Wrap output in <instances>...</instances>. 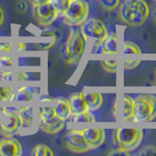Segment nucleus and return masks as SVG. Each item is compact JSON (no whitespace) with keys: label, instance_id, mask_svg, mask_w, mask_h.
Returning <instances> with one entry per match:
<instances>
[{"label":"nucleus","instance_id":"f257e3e1","mask_svg":"<svg viewBox=\"0 0 156 156\" xmlns=\"http://www.w3.org/2000/svg\"><path fill=\"white\" fill-rule=\"evenodd\" d=\"M149 7L144 0H125L119 7V18L129 27H140L149 16Z\"/></svg>","mask_w":156,"mask_h":156},{"label":"nucleus","instance_id":"f03ea898","mask_svg":"<svg viewBox=\"0 0 156 156\" xmlns=\"http://www.w3.org/2000/svg\"><path fill=\"white\" fill-rule=\"evenodd\" d=\"M86 40L80 30L71 29L62 49V57L67 63L79 62L85 51Z\"/></svg>","mask_w":156,"mask_h":156},{"label":"nucleus","instance_id":"7ed1b4c3","mask_svg":"<svg viewBox=\"0 0 156 156\" xmlns=\"http://www.w3.org/2000/svg\"><path fill=\"white\" fill-rule=\"evenodd\" d=\"M156 118V97L140 94L134 100V122H150Z\"/></svg>","mask_w":156,"mask_h":156},{"label":"nucleus","instance_id":"20e7f679","mask_svg":"<svg viewBox=\"0 0 156 156\" xmlns=\"http://www.w3.org/2000/svg\"><path fill=\"white\" fill-rule=\"evenodd\" d=\"M89 4L85 0H71L66 11L62 14V22L68 27H80L87 21Z\"/></svg>","mask_w":156,"mask_h":156},{"label":"nucleus","instance_id":"39448f33","mask_svg":"<svg viewBox=\"0 0 156 156\" xmlns=\"http://www.w3.org/2000/svg\"><path fill=\"white\" fill-rule=\"evenodd\" d=\"M39 126L45 134L56 135L63 129L65 121L57 115L54 106H42L39 109Z\"/></svg>","mask_w":156,"mask_h":156},{"label":"nucleus","instance_id":"423d86ee","mask_svg":"<svg viewBox=\"0 0 156 156\" xmlns=\"http://www.w3.org/2000/svg\"><path fill=\"white\" fill-rule=\"evenodd\" d=\"M143 140L141 129H116L113 131V140L118 147L128 151L139 147Z\"/></svg>","mask_w":156,"mask_h":156},{"label":"nucleus","instance_id":"0eeeda50","mask_svg":"<svg viewBox=\"0 0 156 156\" xmlns=\"http://www.w3.org/2000/svg\"><path fill=\"white\" fill-rule=\"evenodd\" d=\"M21 127L22 122L17 110L7 111L5 107L0 108V135L12 136Z\"/></svg>","mask_w":156,"mask_h":156},{"label":"nucleus","instance_id":"6e6552de","mask_svg":"<svg viewBox=\"0 0 156 156\" xmlns=\"http://www.w3.org/2000/svg\"><path fill=\"white\" fill-rule=\"evenodd\" d=\"M80 31L87 38L96 40V42H102L107 36V28L105 23L98 19H90L81 24Z\"/></svg>","mask_w":156,"mask_h":156},{"label":"nucleus","instance_id":"1a4fd4ad","mask_svg":"<svg viewBox=\"0 0 156 156\" xmlns=\"http://www.w3.org/2000/svg\"><path fill=\"white\" fill-rule=\"evenodd\" d=\"M32 14L36 23L39 26L42 27L51 26L56 21L57 17L58 16L57 9L54 7V5L51 2L33 6Z\"/></svg>","mask_w":156,"mask_h":156},{"label":"nucleus","instance_id":"9d476101","mask_svg":"<svg viewBox=\"0 0 156 156\" xmlns=\"http://www.w3.org/2000/svg\"><path fill=\"white\" fill-rule=\"evenodd\" d=\"M66 146L68 150L74 153H85L91 150V147L83 136L82 130L72 129L66 134Z\"/></svg>","mask_w":156,"mask_h":156},{"label":"nucleus","instance_id":"9b49d317","mask_svg":"<svg viewBox=\"0 0 156 156\" xmlns=\"http://www.w3.org/2000/svg\"><path fill=\"white\" fill-rule=\"evenodd\" d=\"M23 153L20 141L11 136H5L0 140V156H19Z\"/></svg>","mask_w":156,"mask_h":156},{"label":"nucleus","instance_id":"f8f14e48","mask_svg":"<svg viewBox=\"0 0 156 156\" xmlns=\"http://www.w3.org/2000/svg\"><path fill=\"white\" fill-rule=\"evenodd\" d=\"M82 133L87 141V144L92 149H97L104 144L105 139V133L104 129L88 128L82 129Z\"/></svg>","mask_w":156,"mask_h":156},{"label":"nucleus","instance_id":"ddd939ff","mask_svg":"<svg viewBox=\"0 0 156 156\" xmlns=\"http://www.w3.org/2000/svg\"><path fill=\"white\" fill-rule=\"evenodd\" d=\"M94 53L97 54H116L117 53V36L115 33L107 34L100 45L94 46Z\"/></svg>","mask_w":156,"mask_h":156},{"label":"nucleus","instance_id":"4468645a","mask_svg":"<svg viewBox=\"0 0 156 156\" xmlns=\"http://www.w3.org/2000/svg\"><path fill=\"white\" fill-rule=\"evenodd\" d=\"M69 105L71 108V115L79 114L81 112L88 110V106L86 104L84 93H74L69 98Z\"/></svg>","mask_w":156,"mask_h":156},{"label":"nucleus","instance_id":"2eb2a0df","mask_svg":"<svg viewBox=\"0 0 156 156\" xmlns=\"http://www.w3.org/2000/svg\"><path fill=\"white\" fill-rule=\"evenodd\" d=\"M56 102L57 105L55 107V110L57 115L63 121L69 119L71 116V108H70L69 101L66 99V98L61 97L56 100Z\"/></svg>","mask_w":156,"mask_h":156},{"label":"nucleus","instance_id":"dca6fc26","mask_svg":"<svg viewBox=\"0 0 156 156\" xmlns=\"http://www.w3.org/2000/svg\"><path fill=\"white\" fill-rule=\"evenodd\" d=\"M122 105V120L124 122L134 121V99L129 95H124Z\"/></svg>","mask_w":156,"mask_h":156},{"label":"nucleus","instance_id":"f3484780","mask_svg":"<svg viewBox=\"0 0 156 156\" xmlns=\"http://www.w3.org/2000/svg\"><path fill=\"white\" fill-rule=\"evenodd\" d=\"M84 98L89 111L98 110L102 105V96L100 93H96V92L85 93Z\"/></svg>","mask_w":156,"mask_h":156},{"label":"nucleus","instance_id":"a211bd4d","mask_svg":"<svg viewBox=\"0 0 156 156\" xmlns=\"http://www.w3.org/2000/svg\"><path fill=\"white\" fill-rule=\"evenodd\" d=\"M18 114L21 118L22 127L23 128H31L33 124V108L32 106H23L19 108Z\"/></svg>","mask_w":156,"mask_h":156},{"label":"nucleus","instance_id":"6ab92c4d","mask_svg":"<svg viewBox=\"0 0 156 156\" xmlns=\"http://www.w3.org/2000/svg\"><path fill=\"white\" fill-rule=\"evenodd\" d=\"M33 99V94L27 87L19 88L16 94H12L11 101H31Z\"/></svg>","mask_w":156,"mask_h":156},{"label":"nucleus","instance_id":"aec40b11","mask_svg":"<svg viewBox=\"0 0 156 156\" xmlns=\"http://www.w3.org/2000/svg\"><path fill=\"white\" fill-rule=\"evenodd\" d=\"M70 121L75 122V123H83V122H95L96 119L94 115H93L89 110L81 112L79 114H75V115H71Z\"/></svg>","mask_w":156,"mask_h":156},{"label":"nucleus","instance_id":"412c9836","mask_svg":"<svg viewBox=\"0 0 156 156\" xmlns=\"http://www.w3.org/2000/svg\"><path fill=\"white\" fill-rule=\"evenodd\" d=\"M31 156H53L54 152L53 150L47 146L46 144H37L32 148L31 152H30Z\"/></svg>","mask_w":156,"mask_h":156},{"label":"nucleus","instance_id":"4be33fe9","mask_svg":"<svg viewBox=\"0 0 156 156\" xmlns=\"http://www.w3.org/2000/svg\"><path fill=\"white\" fill-rule=\"evenodd\" d=\"M122 52H123L124 55L125 54H140L141 53L140 47L136 45V44L133 42H129V41L124 42Z\"/></svg>","mask_w":156,"mask_h":156},{"label":"nucleus","instance_id":"5701e85b","mask_svg":"<svg viewBox=\"0 0 156 156\" xmlns=\"http://www.w3.org/2000/svg\"><path fill=\"white\" fill-rule=\"evenodd\" d=\"M101 7L105 11H113L118 8L120 0H100Z\"/></svg>","mask_w":156,"mask_h":156},{"label":"nucleus","instance_id":"b1692460","mask_svg":"<svg viewBox=\"0 0 156 156\" xmlns=\"http://www.w3.org/2000/svg\"><path fill=\"white\" fill-rule=\"evenodd\" d=\"M101 66L106 72L115 73L117 67V62L115 60H104L101 61Z\"/></svg>","mask_w":156,"mask_h":156},{"label":"nucleus","instance_id":"393cba45","mask_svg":"<svg viewBox=\"0 0 156 156\" xmlns=\"http://www.w3.org/2000/svg\"><path fill=\"white\" fill-rule=\"evenodd\" d=\"M71 0H51V3L54 5V7L57 9L58 15H62L66 11V9L68 7Z\"/></svg>","mask_w":156,"mask_h":156},{"label":"nucleus","instance_id":"a878e982","mask_svg":"<svg viewBox=\"0 0 156 156\" xmlns=\"http://www.w3.org/2000/svg\"><path fill=\"white\" fill-rule=\"evenodd\" d=\"M12 89L8 86H0V101H11Z\"/></svg>","mask_w":156,"mask_h":156},{"label":"nucleus","instance_id":"bb28decb","mask_svg":"<svg viewBox=\"0 0 156 156\" xmlns=\"http://www.w3.org/2000/svg\"><path fill=\"white\" fill-rule=\"evenodd\" d=\"M139 155H156V146L154 145H147L141 149L140 152H139Z\"/></svg>","mask_w":156,"mask_h":156},{"label":"nucleus","instance_id":"cd10ccee","mask_svg":"<svg viewBox=\"0 0 156 156\" xmlns=\"http://www.w3.org/2000/svg\"><path fill=\"white\" fill-rule=\"evenodd\" d=\"M140 63V60H126L123 62V67L125 69H133V68H136Z\"/></svg>","mask_w":156,"mask_h":156},{"label":"nucleus","instance_id":"c85d7f7f","mask_svg":"<svg viewBox=\"0 0 156 156\" xmlns=\"http://www.w3.org/2000/svg\"><path fill=\"white\" fill-rule=\"evenodd\" d=\"M13 66V58L8 56H0V67H7Z\"/></svg>","mask_w":156,"mask_h":156},{"label":"nucleus","instance_id":"c756f323","mask_svg":"<svg viewBox=\"0 0 156 156\" xmlns=\"http://www.w3.org/2000/svg\"><path fill=\"white\" fill-rule=\"evenodd\" d=\"M108 155L109 156H116V155H121V156H129L130 155V151L126 150L124 148H121V147H118V148H115L110 152H108Z\"/></svg>","mask_w":156,"mask_h":156},{"label":"nucleus","instance_id":"7c9ffc66","mask_svg":"<svg viewBox=\"0 0 156 156\" xmlns=\"http://www.w3.org/2000/svg\"><path fill=\"white\" fill-rule=\"evenodd\" d=\"M16 10L21 14H23L27 12V4L26 1H23V0H19L16 3Z\"/></svg>","mask_w":156,"mask_h":156},{"label":"nucleus","instance_id":"2f4dec72","mask_svg":"<svg viewBox=\"0 0 156 156\" xmlns=\"http://www.w3.org/2000/svg\"><path fill=\"white\" fill-rule=\"evenodd\" d=\"M12 50L11 43H0V52H10Z\"/></svg>","mask_w":156,"mask_h":156},{"label":"nucleus","instance_id":"473e14b6","mask_svg":"<svg viewBox=\"0 0 156 156\" xmlns=\"http://www.w3.org/2000/svg\"><path fill=\"white\" fill-rule=\"evenodd\" d=\"M0 78H1L2 81H11L13 78V74L11 72L0 73Z\"/></svg>","mask_w":156,"mask_h":156},{"label":"nucleus","instance_id":"72a5a7b5","mask_svg":"<svg viewBox=\"0 0 156 156\" xmlns=\"http://www.w3.org/2000/svg\"><path fill=\"white\" fill-rule=\"evenodd\" d=\"M29 3L32 4V6H37V5H42L46 3H50L51 0H28Z\"/></svg>","mask_w":156,"mask_h":156},{"label":"nucleus","instance_id":"f704fd0d","mask_svg":"<svg viewBox=\"0 0 156 156\" xmlns=\"http://www.w3.org/2000/svg\"><path fill=\"white\" fill-rule=\"evenodd\" d=\"M4 22H5V12L3 8L0 6V27L3 26Z\"/></svg>","mask_w":156,"mask_h":156},{"label":"nucleus","instance_id":"c9c22d12","mask_svg":"<svg viewBox=\"0 0 156 156\" xmlns=\"http://www.w3.org/2000/svg\"><path fill=\"white\" fill-rule=\"evenodd\" d=\"M28 79V76L27 73L24 72H19L18 73V80L19 81H24V80H27Z\"/></svg>","mask_w":156,"mask_h":156},{"label":"nucleus","instance_id":"e433bc0d","mask_svg":"<svg viewBox=\"0 0 156 156\" xmlns=\"http://www.w3.org/2000/svg\"><path fill=\"white\" fill-rule=\"evenodd\" d=\"M153 20H154V23H155V24H156V11H155L154 14H153Z\"/></svg>","mask_w":156,"mask_h":156},{"label":"nucleus","instance_id":"4c0bfd02","mask_svg":"<svg viewBox=\"0 0 156 156\" xmlns=\"http://www.w3.org/2000/svg\"><path fill=\"white\" fill-rule=\"evenodd\" d=\"M154 81H155V84H156V69L154 71Z\"/></svg>","mask_w":156,"mask_h":156},{"label":"nucleus","instance_id":"58836bf2","mask_svg":"<svg viewBox=\"0 0 156 156\" xmlns=\"http://www.w3.org/2000/svg\"><path fill=\"white\" fill-rule=\"evenodd\" d=\"M153 1H156V0H153Z\"/></svg>","mask_w":156,"mask_h":156},{"label":"nucleus","instance_id":"ea45409f","mask_svg":"<svg viewBox=\"0 0 156 156\" xmlns=\"http://www.w3.org/2000/svg\"><path fill=\"white\" fill-rule=\"evenodd\" d=\"M98 1H100V0H98Z\"/></svg>","mask_w":156,"mask_h":156}]
</instances>
